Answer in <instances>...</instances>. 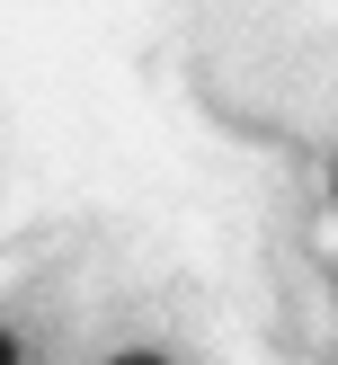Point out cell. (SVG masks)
Segmentation results:
<instances>
[{"mask_svg":"<svg viewBox=\"0 0 338 365\" xmlns=\"http://www.w3.org/2000/svg\"><path fill=\"white\" fill-rule=\"evenodd\" d=\"M107 365H169V356H152V348H125V356H107Z\"/></svg>","mask_w":338,"mask_h":365,"instance_id":"1","label":"cell"},{"mask_svg":"<svg viewBox=\"0 0 338 365\" xmlns=\"http://www.w3.org/2000/svg\"><path fill=\"white\" fill-rule=\"evenodd\" d=\"M0 365H18V339H9V330H0Z\"/></svg>","mask_w":338,"mask_h":365,"instance_id":"2","label":"cell"}]
</instances>
